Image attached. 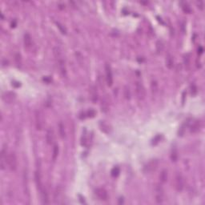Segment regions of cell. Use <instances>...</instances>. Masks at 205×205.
Instances as JSON below:
<instances>
[{"mask_svg": "<svg viewBox=\"0 0 205 205\" xmlns=\"http://www.w3.org/2000/svg\"><path fill=\"white\" fill-rule=\"evenodd\" d=\"M159 178H160V181L161 184L167 183V179H168V172H167V169H163L161 171Z\"/></svg>", "mask_w": 205, "mask_h": 205, "instance_id": "e0dca14e", "label": "cell"}, {"mask_svg": "<svg viewBox=\"0 0 205 205\" xmlns=\"http://www.w3.org/2000/svg\"><path fill=\"white\" fill-rule=\"evenodd\" d=\"M163 48H164V45L162 41H158L156 43V50L157 52L158 53H161L163 51Z\"/></svg>", "mask_w": 205, "mask_h": 205, "instance_id": "d4e9b609", "label": "cell"}, {"mask_svg": "<svg viewBox=\"0 0 205 205\" xmlns=\"http://www.w3.org/2000/svg\"><path fill=\"white\" fill-rule=\"evenodd\" d=\"M56 26H57V27L59 28V31L61 32V33H62V34H63V35H66L67 29L65 28V27H64V26H63V25L61 24V23H56Z\"/></svg>", "mask_w": 205, "mask_h": 205, "instance_id": "83f0119b", "label": "cell"}, {"mask_svg": "<svg viewBox=\"0 0 205 205\" xmlns=\"http://www.w3.org/2000/svg\"><path fill=\"white\" fill-rule=\"evenodd\" d=\"M184 177L180 172H177L175 177V188L176 189V191H182L184 188Z\"/></svg>", "mask_w": 205, "mask_h": 205, "instance_id": "8992f818", "label": "cell"}, {"mask_svg": "<svg viewBox=\"0 0 205 205\" xmlns=\"http://www.w3.org/2000/svg\"><path fill=\"white\" fill-rule=\"evenodd\" d=\"M35 128L38 131H41L44 128L45 125V119H44V115L42 111L37 110L35 111Z\"/></svg>", "mask_w": 205, "mask_h": 205, "instance_id": "7a4b0ae2", "label": "cell"}, {"mask_svg": "<svg viewBox=\"0 0 205 205\" xmlns=\"http://www.w3.org/2000/svg\"><path fill=\"white\" fill-rule=\"evenodd\" d=\"M95 195H97V197L100 200H103V201H106L108 200V191L105 190L104 188H97L95 190Z\"/></svg>", "mask_w": 205, "mask_h": 205, "instance_id": "7c38bea8", "label": "cell"}, {"mask_svg": "<svg viewBox=\"0 0 205 205\" xmlns=\"http://www.w3.org/2000/svg\"><path fill=\"white\" fill-rule=\"evenodd\" d=\"M105 71H106V82L109 87H111L113 84V75H112V71H111V66L109 64L105 65Z\"/></svg>", "mask_w": 205, "mask_h": 205, "instance_id": "9c48e42d", "label": "cell"}, {"mask_svg": "<svg viewBox=\"0 0 205 205\" xmlns=\"http://www.w3.org/2000/svg\"><path fill=\"white\" fill-rule=\"evenodd\" d=\"M15 61H16V63H17L18 66H19V65L21 64L22 59L20 54H16V55H15Z\"/></svg>", "mask_w": 205, "mask_h": 205, "instance_id": "4dcf8cb0", "label": "cell"}, {"mask_svg": "<svg viewBox=\"0 0 205 205\" xmlns=\"http://www.w3.org/2000/svg\"><path fill=\"white\" fill-rule=\"evenodd\" d=\"M154 191H155V198H156V203L162 204L164 201V198H165L164 190H163L162 185L161 184H157L156 186L155 187Z\"/></svg>", "mask_w": 205, "mask_h": 205, "instance_id": "277c9868", "label": "cell"}, {"mask_svg": "<svg viewBox=\"0 0 205 205\" xmlns=\"http://www.w3.org/2000/svg\"><path fill=\"white\" fill-rule=\"evenodd\" d=\"M111 176H113V177H117L119 175V173H120V169H119V167H115L112 170H111Z\"/></svg>", "mask_w": 205, "mask_h": 205, "instance_id": "484cf974", "label": "cell"}, {"mask_svg": "<svg viewBox=\"0 0 205 205\" xmlns=\"http://www.w3.org/2000/svg\"><path fill=\"white\" fill-rule=\"evenodd\" d=\"M188 121L184 122V123L180 126V128H179V131H178V136H180V137L184 136V133H185V131H186V128L188 127Z\"/></svg>", "mask_w": 205, "mask_h": 205, "instance_id": "ffe728a7", "label": "cell"}, {"mask_svg": "<svg viewBox=\"0 0 205 205\" xmlns=\"http://www.w3.org/2000/svg\"><path fill=\"white\" fill-rule=\"evenodd\" d=\"M86 114H87V117H91V118H92V117H94L95 115V111L93 110V109H91V110H89V111H87Z\"/></svg>", "mask_w": 205, "mask_h": 205, "instance_id": "f546056e", "label": "cell"}, {"mask_svg": "<svg viewBox=\"0 0 205 205\" xmlns=\"http://www.w3.org/2000/svg\"><path fill=\"white\" fill-rule=\"evenodd\" d=\"M53 54L54 56L56 58V63H57V66L59 68V73L63 77L67 76V67H66V63H65V60L63 59V52L61 51V49L56 47L53 49Z\"/></svg>", "mask_w": 205, "mask_h": 205, "instance_id": "6da1fadb", "label": "cell"}, {"mask_svg": "<svg viewBox=\"0 0 205 205\" xmlns=\"http://www.w3.org/2000/svg\"><path fill=\"white\" fill-rule=\"evenodd\" d=\"M59 148L58 144H55L54 147H53V154H52V159L53 160H56L57 159V157L59 156Z\"/></svg>", "mask_w": 205, "mask_h": 205, "instance_id": "cb8c5ba5", "label": "cell"}, {"mask_svg": "<svg viewBox=\"0 0 205 205\" xmlns=\"http://www.w3.org/2000/svg\"><path fill=\"white\" fill-rule=\"evenodd\" d=\"M191 95H195L197 93V87H196V86H195V84H192V85H191Z\"/></svg>", "mask_w": 205, "mask_h": 205, "instance_id": "d6a6232c", "label": "cell"}, {"mask_svg": "<svg viewBox=\"0 0 205 205\" xmlns=\"http://www.w3.org/2000/svg\"><path fill=\"white\" fill-rule=\"evenodd\" d=\"M7 148L6 147L4 146L2 148L1 151V156H0V166H1V169L4 170L5 167L7 166Z\"/></svg>", "mask_w": 205, "mask_h": 205, "instance_id": "8fae6325", "label": "cell"}, {"mask_svg": "<svg viewBox=\"0 0 205 205\" xmlns=\"http://www.w3.org/2000/svg\"><path fill=\"white\" fill-rule=\"evenodd\" d=\"M101 111L104 113H107L110 108V99L108 95H105L101 100Z\"/></svg>", "mask_w": 205, "mask_h": 205, "instance_id": "30bf717a", "label": "cell"}, {"mask_svg": "<svg viewBox=\"0 0 205 205\" xmlns=\"http://www.w3.org/2000/svg\"><path fill=\"white\" fill-rule=\"evenodd\" d=\"M159 164H160V162L157 159L150 160L148 163H146V165L143 167V172L145 174L152 173V172L157 170V168L159 167Z\"/></svg>", "mask_w": 205, "mask_h": 205, "instance_id": "3957f363", "label": "cell"}, {"mask_svg": "<svg viewBox=\"0 0 205 205\" xmlns=\"http://www.w3.org/2000/svg\"><path fill=\"white\" fill-rule=\"evenodd\" d=\"M7 165L11 171H15L17 169L18 161L16 155L14 152H10L7 155Z\"/></svg>", "mask_w": 205, "mask_h": 205, "instance_id": "5b68a950", "label": "cell"}, {"mask_svg": "<svg viewBox=\"0 0 205 205\" xmlns=\"http://www.w3.org/2000/svg\"><path fill=\"white\" fill-rule=\"evenodd\" d=\"M40 192V195H41V200H42V204H49V198L47 192L46 191L45 188H43L42 191H39Z\"/></svg>", "mask_w": 205, "mask_h": 205, "instance_id": "d6986e66", "label": "cell"}, {"mask_svg": "<svg viewBox=\"0 0 205 205\" xmlns=\"http://www.w3.org/2000/svg\"><path fill=\"white\" fill-rule=\"evenodd\" d=\"M55 138H56L55 137V132H54L52 128H50L47 129V133H46V140H47V144H49V145L53 144L55 142Z\"/></svg>", "mask_w": 205, "mask_h": 205, "instance_id": "4fadbf2b", "label": "cell"}, {"mask_svg": "<svg viewBox=\"0 0 205 205\" xmlns=\"http://www.w3.org/2000/svg\"><path fill=\"white\" fill-rule=\"evenodd\" d=\"M152 92H156L157 91H158V84H157V83L156 82V81H152Z\"/></svg>", "mask_w": 205, "mask_h": 205, "instance_id": "f1b7e54d", "label": "cell"}, {"mask_svg": "<svg viewBox=\"0 0 205 205\" xmlns=\"http://www.w3.org/2000/svg\"><path fill=\"white\" fill-rule=\"evenodd\" d=\"M2 99L6 104H12L16 99V95L12 91H6L2 95Z\"/></svg>", "mask_w": 205, "mask_h": 205, "instance_id": "ba28073f", "label": "cell"}, {"mask_svg": "<svg viewBox=\"0 0 205 205\" xmlns=\"http://www.w3.org/2000/svg\"><path fill=\"white\" fill-rule=\"evenodd\" d=\"M135 88H136V96L139 99V100H143L146 96V91L143 87L142 83L140 82H136L135 84Z\"/></svg>", "mask_w": 205, "mask_h": 205, "instance_id": "52a82bcc", "label": "cell"}, {"mask_svg": "<svg viewBox=\"0 0 205 205\" xmlns=\"http://www.w3.org/2000/svg\"><path fill=\"white\" fill-rule=\"evenodd\" d=\"M59 136H60V137H61L62 139L65 138V136H66V132H65L64 125H63V123L62 122H60L59 123Z\"/></svg>", "mask_w": 205, "mask_h": 205, "instance_id": "7402d4cb", "label": "cell"}, {"mask_svg": "<svg viewBox=\"0 0 205 205\" xmlns=\"http://www.w3.org/2000/svg\"><path fill=\"white\" fill-rule=\"evenodd\" d=\"M202 127L201 121L200 119H195L192 123H191V127H190V132L192 134L197 133L200 131Z\"/></svg>", "mask_w": 205, "mask_h": 205, "instance_id": "5bb4252c", "label": "cell"}, {"mask_svg": "<svg viewBox=\"0 0 205 205\" xmlns=\"http://www.w3.org/2000/svg\"><path fill=\"white\" fill-rule=\"evenodd\" d=\"M35 183H36V186L37 188L39 191H41L44 188L43 185L42 178H41V175L39 173V171H35Z\"/></svg>", "mask_w": 205, "mask_h": 205, "instance_id": "9a60e30c", "label": "cell"}, {"mask_svg": "<svg viewBox=\"0 0 205 205\" xmlns=\"http://www.w3.org/2000/svg\"><path fill=\"white\" fill-rule=\"evenodd\" d=\"M183 9H184V11H185V12H187V13H190V12H191V8H190V7L188 6V4L185 3V5L183 7Z\"/></svg>", "mask_w": 205, "mask_h": 205, "instance_id": "836d02e7", "label": "cell"}, {"mask_svg": "<svg viewBox=\"0 0 205 205\" xmlns=\"http://www.w3.org/2000/svg\"><path fill=\"white\" fill-rule=\"evenodd\" d=\"M90 95H91V99L93 103H96L98 100V92L96 90V87L95 86H92L90 90Z\"/></svg>", "mask_w": 205, "mask_h": 205, "instance_id": "ac0fdd59", "label": "cell"}, {"mask_svg": "<svg viewBox=\"0 0 205 205\" xmlns=\"http://www.w3.org/2000/svg\"><path fill=\"white\" fill-rule=\"evenodd\" d=\"M171 160L172 162H176L178 160V151L177 149L175 147L171 151Z\"/></svg>", "mask_w": 205, "mask_h": 205, "instance_id": "603a6c76", "label": "cell"}, {"mask_svg": "<svg viewBox=\"0 0 205 205\" xmlns=\"http://www.w3.org/2000/svg\"><path fill=\"white\" fill-rule=\"evenodd\" d=\"M123 95L127 99H130L131 98V94H130V89L128 87L125 86L124 87V90H123Z\"/></svg>", "mask_w": 205, "mask_h": 205, "instance_id": "4316f807", "label": "cell"}, {"mask_svg": "<svg viewBox=\"0 0 205 205\" xmlns=\"http://www.w3.org/2000/svg\"><path fill=\"white\" fill-rule=\"evenodd\" d=\"M184 60L185 65H186V66H188L189 63H190V56H189V55H186V56H184Z\"/></svg>", "mask_w": 205, "mask_h": 205, "instance_id": "1f68e13d", "label": "cell"}, {"mask_svg": "<svg viewBox=\"0 0 205 205\" xmlns=\"http://www.w3.org/2000/svg\"><path fill=\"white\" fill-rule=\"evenodd\" d=\"M198 7L200 10H203V9H204V3H203L202 2H199Z\"/></svg>", "mask_w": 205, "mask_h": 205, "instance_id": "e575fe53", "label": "cell"}, {"mask_svg": "<svg viewBox=\"0 0 205 205\" xmlns=\"http://www.w3.org/2000/svg\"><path fill=\"white\" fill-rule=\"evenodd\" d=\"M166 66L169 68L171 69L174 66V59L172 56L171 55H167V58H166Z\"/></svg>", "mask_w": 205, "mask_h": 205, "instance_id": "44dd1931", "label": "cell"}, {"mask_svg": "<svg viewBox=\"0 0 205 205\" xmlns=\"http://www.w3.org/2000/svg\"><path fill=\"white\" fill-rule=\"evenodd\" d=\"M23 41H24V45L26 48H31L32 46V36L30 34L26 33L24 35V38H23Z\"/></svg>", "mask_w": 205, "mask_h": 205, "instance_id": "2e32d148", "label": "cell"}]
</instances>
